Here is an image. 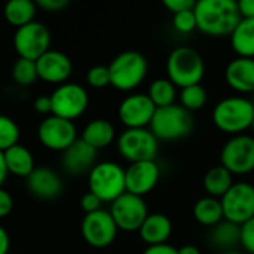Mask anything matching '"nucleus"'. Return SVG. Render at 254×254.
<instances>
[{
	"label": "nucleus",
	"mask_w": 254,
	"mask_h": 254,
	"mask_svg": "<svg viewBox=\"0 0 254 254\" xmlns=\"http://www.w3.org/2000/svg\"><path fill=\"white\" fill-rule=\"evenodd\" d=\"M193 12L196 28L213 37L231 36L241 21L238 1L235 0H199L195 3Z\"/></svg>",
	"instance_id": "nucleus-1"
},
{
	"label": "nucleus",
	"mask_w": 254,
	"mask_h": 254,
	"mask_svg": "<svg viewBox=\"0 0 254 254\" xmlns=\"http://www.w3.org/2000/svg\"><path fill=\"white\" fill-rule=\"evenodd\" d=\"M213 124L225 134L240 135L252 128L254 121V104L246 97H226L220 100L211 113Z\"/></svg>",
	"instance_id": "nucleus-2"
},
{
	"label": "nucleus",
	"mask_w": 254,
	"mask_h": 254,
	"mask_svg": "<svg viewBox=\"0 0 254 254\" xmlns=\"http://www.w3.org/2000/svg\"><path fill=\"white\" fill-rule=\"evenodd\" d=\"M165 70L167 79H170L177 88L183 89L201 83L205 74V63L195 48L177 46L170 52Z\"/></svg>",
	"instance_id": "nucleus-3"
},
{
	"label": "nucleus",
	"mask_w": 254,
	"mask_h": 254,
	"mask_svg": "<svg viewBox=\"0 0 254 254\" xmlns=\"http://www.w3.org/2000/svg\"><path fill=\"white\" fill-rule=\"evenodd\" d=\"M149 129L159 141H176L188 137L193 129L192 113L180 104L156 109Z\"/></svg>",
	"instance_id": "nucleus-4"
},
{
	"label": "nucleus",
	"mask_w": 254,
	"mask_h": 254,
	"mask_svg": "<svg viewBox=\"0 0 254 254\" xmlns=\"http://www.w3.org/2000/svg\"><path fill=\"white\" fill-rule=\"evenodd\" d=\"M149 64L143 54L124 51L109 64L110 85L119 91H132L143 83L147 76Z\"/></svg>",
	"instance_id": "nucleus-5"
},
{
	"label": "nucleus",
	"mask_w": 254,
	"mask_h": 254,
	"mask_svg": "<svg viewBox=\"0 0 254 254\" xmlns=\"http://www.w3.org/2000/svg\"><path fill=\"white\" fill-rule=\"evenodd\" d=\"M89 192L97 195L103 202H113L127 192L125 170L112 161L97 162L88 174Z\"/></svg>",
	"instance_id": "nucleus-6"
},
{
	"label": "nucleus",
	"mask_w": 254,
	"mask_h": 254,
	"mask_svg": "<svg viewBox=\"0 0 254 254\" xmlns=\"http://www.w3.org/2000/svg\"><path fill=\"white\" fill-rule=\"evenodd\" d=\"M118 152L129 164L155 161L159 152V140L149 128L125 129L118 137Z\"/></svg>",
	"instance_id": "nucleus-7"
},
{
	"label": "nucleus",
	"mask_w": 254,
	"mask_h": 254,
	"mask_svg": "<svg viewBox=\"0 0 254 254\" xmlns=\"http://www.w3.org/2000/svg\"><path fill=\"white\" fill-rule=\"evenodd\" d=\"M220 165L232 176H246L254 171V137L232 135L222 147Z\"/></svg>",
	"instance_id": "nucleus-8"
},
{
	"label": "nucleus",
	"mask_w": 254,
	"mask_h": 254,
	"mask_svg": "<svg viewBox=\"0 0 254 254\" xmlns=\"http://www.w3.org/2000/svg\"><path fill=\"white\" fill-rule=\"evenodd\" d=\"M51 103L54 116L73 122L86 112L89 106V95L82 85L65 82L54 89L51 94Z\"/></svg>",
	"instance_id": "nucleus-9"
},
{
	"label": "nucleus",
	"mask_w": 254,
	"mask_h": 254,
	"mask_svg": "<svg viewBox=\"0 0 254 254\" xmlns=\"http://www.w3.org/2000/svg\"><path fill=\"white\" fill-rule=\"evenodd\" d=\"M220 202L225 220L243 226L254 217V186L247 182H237L220 198Z\"/></svg>",
	"instance_id": "nucleus-10"
},
{
	"label": "nucleus",
	"mask_w": 254,
	"mask_h": 254,
	"mask_svg": "<svg viewBox=\"0 0 254 254\" xmlns=\"http://www.w3.org/2000/svg\"><path fill=\"white\" fill-rule=\"evenodd\" d=\"M49 46L51 31L39 21H33L21 28H16L13 34V48L18 54V58L37 61L49 51Z\"/></svg>",
	"instance_id": "nucleus-11"
},
{
	"label": "nucleus",
	"mask_w": 254,
	"mask_h": 254,
	"mask_svg": "<svg viewBox=\"0 0 254 254\" xmlns=\"http://www.w3.org/2000/svg\"><path fill=\"white\" fill-rule=\"evenodd\" d=\"M37 138L43 147L63 153L77 140V129L74 122L49 115L39 124Z\"/></svg>",
	"instance_id": "nucleus-12"
},
{
	"label": "nucleus",
	"mask_w": 254,
	"mask_h": 254,
	"mask_svg": "<svg viewBox=\"0 0 254 254\" xmlns=\"http://www.w3.org/2000/svg\"><path fill=\"white\" fill-rule=\"evenodd\" d=\"M110 214L119 231L138 232L143 222L149 216V210L144 198L125 192L112 202Z\"/></svg>",
	"instance_id": "nucleus-13"
},
{
	"label": "nucleus",
	"mask_w": 254,
	"mask_h": 254,
	"mask_svg": "<svg viewBox=\"0 0 254 254\" xmlns=\"http://www.w3.org/2000/svg\"><path fill=\"white\" fill-rule=\"evenodd\" d=\"M118 226L110 211L98 210L95 213L85 214L80 223V234L86 244L94 249H106L116 240Z\"/></svg>",
	"instance_id": "nucleus-14"
},
{
	"label": "nucleus",
	"mask_w": 254,
	"mask_h": 254,
	"mask_svg": "<svg viewBox=\"0 0 254 254\" xmlns=\"http://www.w3.org/2000/svg\"><path fill=\"white\" fill-rule=\"evenodd\" d=\"M155 112L156 106L152 103L147 94L141 92L125 97L118 107V116L125 125V129L149 128Z\"/></svg>",
	"instance_id": "nucleus-15"
},
{
	"label": "nucleus",
	"mask_w": 254,
	"mask_h": 254,
	"mask_svg": "<svg viewBox=\"0 0 254 254\" xmlns=\"http://www.w3.org/2000/svg\"><path fill=\"white\" fill-rule=\"evenodd\" d=\"M161 170L156 161H144V162H134L125 168V186L127 192L144 196L150 193L156 185L159 183Z\"/></svg>",
	"instance_id": "nucleus-16"
},
{
	"label": "nucleus",
	"mask_w": 254,
	"mask_h": 254,
	"mask_svg": "<svg viewBox=\"0 0 254 254\" xmlns=\"http://www.w3.org/2000/svg\"><path fill=\"white\" fill-rule=\"evenodd\" d=\"M36 68L40 80L52 85H63L73 73V63L67 54L49 49L36 61Z\"/></svg>",
	"instance_id": "nucleus-17"
},
{
	"label": "nucleus",
	"mask_w": 254,
	"mask_h": 254,
	"mask_svg": "<svg viewBox=\"0 0 254 254\" xmlns=\"http://www.w3.org/2000/svg\"><path fill=\"white\" fill-rule=\"evenodd\" d=\"M25 188L28 193L42 201L57 199L64 189L60 174L49 167H36L33 173L25 179Z\"/></svg>",
	"instance_id": "nucleus-18"
},
{
	"label": "nucleus",
	"mask_w": 254,
	"mask_h": 254,
	"mask_svg": "<svg viewBox=\"0 0 254 254\" xmlns=\"http://www.w3.org/2000/svg\"><path fill=\"white\" fill-rule=\"evenodd\" d=\"M97 152L98 150L86 144L82 138H77L67 150L63 152L61 165L64 171L71 176L89 174L97 165Z\"/></svg>",
	"instance_id": "nucleus-19"
},
{
	"label": "nucleus",
	"mask_w": 254,
	"mask_h": 254,
	"mask_svg": "<svg viewBox=\"0 0 254 254\" xmlns=\"http://www.w3.org/2000/svg\"><path fill=\"white\" fill-rule=\"evenodd\" d=\"M225 80L229 88L241 94L254 91V58L237 57L225 68Z\"/></svg>",
	"instance_id": "nucleus-20"
},
{
	"label": "nucleus",
	"mask_w": 254,
	"mask_h": 254,
	"mask_svg": "<svg viewBox=\"0 0 254 254\" xmlns=\"http://www.w3.org/2000/svg\"><path fill=\"white\" fill-rule=\"evenodd\" d=\"M173 234V222L167 214L162 213H149L141 228L138 229V235L144 244L159 246L167 244L168 238Z\"/></svg>",
	"instance_id": "nucleus-21"
},
{
	"label": "nucleus",
	"mask_w": 254,
	"mask_h": 254,
	"mask_svg": "<svg viewBox=\"0 0 254 254\" xmlns=\"http://www.w3.org/2000/svg\"><path fill=\"white\" fill-rule=\"evenodd\" d=\"M116 138V129L107 119L98 118L86 124L82 131V140L95 150L109 147Z\"/></svg>",
	"instance_id": "nucleus-22"
},
{
	"label": "nucleus",
	"mask_w": 254,
	"mask_h": 254,
	"mask_svg": "<svg viewBox=\"0 0 254 254\" xmlns=\"http://www.w3.org/2000/svg\"><path fill=\"white\" fill-rule=\"evenodd\" d=\"M3 155L7 173L15 177L27 179L36 168L33 153L22 144H15L13 147L3 152Z\"/></svg>",
	"instance_id": "nucleus-23"
},
{
	"label": "nucleus",
	"mask_w": 254,
	"mask_h": 254,
	"mask_svg": "<svg viewBox=\"0 0 254 254\" xmlns=\"http://www.w3.org/2000/svg\"><path fill=\"white\" fill-rule=\"evenodd\" d=\"M231 45L238 57L254 58V19L241 18L231 34Z\"/></svg>",
	"instance_id": "nucleus-24"
},
{
	"label": "nucleus",
	"mask_w": 254,
	"mask_h": 254,
	"mask_svg": "<svg viewBox=\"0 0 254 254\" xmlns=\"http://www.w3.org/2000/svg\"><path fill=\"white\" fill-rule=\"evenodd\" d=\"M37 13L36 1L31 0H10L4 4L3 16L7 24L15 28H21L34 21Z\"/></svg>",
	"instance_id": "nucleus-25"
},
{
	"label": "nucleus",
	"mask_w": 254,
	"mask_h": 254,
	"mask_svg": "<svg viewBox=\"0 0 254 254\" xmlns=\"http://www.w3.org/2000/svg\"><path fill=\"white\" fill-rule=\"evenodd\" d=\"M234 176L222 165L211 167L202 179V186L204 190L207 192L208 196L220 199L234 185Z\"/></svg>",
	"instance_id": "nucleus-26"
},
{
	"label": "nucleus",
	"mask_w": 254,
	"mask_h": 254,
	"mask_svg": "<svg viewBox=\"0 0 254 254\" xmlns=\"http://www.w3.org/2000/svg\"><path fill=\"white\" fill-rule=\"evenodd\" d=\"M241 241V226L228 220H222L216 226L211 228L210 243L213 247L220 249L222 252L237 249Z\"/></svg>",
	"instance_id": "nucleus-27"
},
{
	"label": "nucleus",
	"mask_w": 254,
	"mask_h": 254,
	"mask_svg": "<svg viewBox=\"0 0 254 254\" xmlns=\"http://www.w3.org/2000/svg\"><path fill=\"white\" fill-rule=\"evenodd\" d=\"M193 217L202 226H208V228L216 226L225 219L220 199L208 195L199 198L193 205Z\"/></svg>",
	"instance_id": "nucleus-28"
},
{
	"label": "nucleus",
	"mask_w": 254,
	"mask_h": 254,
	"mask_svg": "<svg viewBox=\"0 0 254 254\" xmlns=\"http://www.w3.org/2000/svg\"><path fill=\"white\" fill-rule=\"evenodd\" d=\"M147 97L152 100V103L159 107H167L174 104L177 98V86L167 77L155 79L147 89Z\"/></svg>",
	"instance_id": "nucleus-29"
},
{
	"label": "nucleus",
	"mask_w": 254,
	"mask_h": 254,
	"mask_svg": "<svg viewBox=\"0 0 254 254\" xmlns=\"http://www.w3.org/2000/svg\"><path fill=\"white\" fill-rule=\"evenodd\" d=\"M179 95H180V106L185 107L190 113L201 110L208 101V92L201 83L190 85V86L180 89Z\"/></svg>",
	"instance_id": "nucleus-30"
},
{
	"label": "nucleus",
	"mask_w": 254,
	"mask_h": 254,
	"mask_svg": "<svg viewBox=\"0 0 254 254\" xmlns=\"http://www.w3.org/2000/svg\"><path fill=\"white\" fill-rule=\"evenodd\" d=\"M10 74H12L13 82L18 86H22V88L31 86L39 79L37 68H36V61L25 60V58H18L13 63Z\"/></svg>",
	"instance_id": "nucleus-31"
},
{
	"label": "nucleus",
	"mask_w": 254,
	"mask_h": 254,
	"mask_svg": "<svg viewBox=\"0 0 254 254\" xmlns=\"http://www.w3.org/2000/svg\"><path fill=\"white\" fill-rule=\"evenodd\" d=\"M19 137L21 131L18 124L12 118L0 115V152H6L15 144H19Z\"/></svg>",
	"instance_id": "nucleus-32"
},
{
	"label": "nucleus",
	"mask_w": 254,
	"mask_h": 254,
	"mask_svg": "<svg viewBox=\"0 0 254 254\" xmlns=\"http://www.w3.org/2000/svg\"><path fill=\"white\" fill-rule=\"evenodd\" d=\"M86 83L91 88L103 89L110 85V71L109 65H94L86 73Z\"/></svg>",
	"instance_id": "nucleus-33"
},
{
	"label": "nucleus",
	"mask_w": 254,
	"mask_h": 254,
	"mask_svg": "<svg viewBox=\"0 0 254 254\" xmlns=\"http://www.w3.org/2000/svg\"><path fill=\"white\" fill-rule=\"evenodd\" d=\"M173 25L179 33H190L196 28V18L193 9L183 10L173 15Z\"/></svg>",
	"instance_id": "nucleus-34"
},
{
	"label": "nucleus",
	"mask_w": 254,
	"mask_h": 254,
	"mask_svg": "<svg viewBox=\"0 0 254 254\" xmlns=\"http://www.w3.org/2000/svg\"><path fill=\"white\" fill-rule=\"evenodd\" d=\"M240 244L249 254H254V217L241 226Z\"/></svg>",
	"instance_id": "nucleus-35"
},
{
	"label": "nucleus",
	"mask_w": 254,
	"mask_h": 254,
	"mask_svg": "<svg viewBox=\"0 0 254 254\" xmlns=\"http://www.w3.org/2000/svg\"><path fill=\"white\" fill-rule=\"evenodd\" d=\"M36 6H37V9H42L45 12L58 13V12H63L64 9H67L70 6V1L68 0H37Z\"/></svg>",
	"instance_id": "nucleus-36"
},
{
	"label": "nucleus",
	"mask_w": 254,
	"mask_h": 254,
	"mask_svg": "<svg viewBox=\"0 0 254 254\" xmlns=\"http://www.w3.org/2000/svg\"><path fill=\"white\" fill-rule=\"evenodd\" d=\"M101 204H103V201L89 190L80 198V208L85 211V214L95 213V211L101 210Z\"/></svg>",
	"instance_id": "nucleus-37"
},
{
	"label": "nucleus",
	"mask_w": 254,
	"mask_h": 254,
	"mask_svg": "<svg viewBox=\"0 0 254 254\" xmlns=\"http://www.w3.org/2000/svg\"><path fill=\"white\" fill-rule=\"evenodd\" d=\"M195 0H164V6L174 15L195 7Z\"/></svg>",
	"instance_id": "nucleus-38"
},
{
	"label": "nucleus",
	"mask_w": 254,
	"mask_h": 254,
	"mask_svg": "<svg viewBox=\"0 0 254 254\" xmlns=\"http://www.w3.org/2000/svg\"><path fill=\"white\" fill-rule=\"evenodd\" d=\"M12 210H13V198H12V195L6 189L0 188V219L7 217L12 213Z\"/></svg>",
	"instance_id": "nucleus-39"
},
{
	"label": "nucleus",
	"mask_w": 254,
	"mask_h": 254,
	"mask_svg": "<svg viewBox=\"0 0 254 254\" xmlns=\"http://www.w3.org/2000/svg\"><path fill=\"white\" fill-rule=\"evenodd\" d=\"M33 107L39 115L49 116L52 115V103H51V95H39L33 101Z\"/></svg>",
	"instance_id": "nucleus-40"
},
{
	"label": "nucleus",
	"mask_w": 254,
	"mask_h": 254,
	"mask_svg": "<svg viewBox=\"0 0 254 254\" xmlns=\"http://www.w3.org/2000/svg\"><path fill=\"white\" fill-rule=\"evenodd\" d=\"M143 254H179L177 249L170 244H159V246H149Z\"/></svg>",
	"instance_id": "nucleus-41"
},
{
	"label": "nucleus",
	"mask_w": 254,
	"mask_h": 254,
	"mask_svg": "<svg viewBox=\"0 0 254 254\" xmlns=\"http://www.w3.org/2000/svg\"><path fill=\"white\" fill-rule=\"evenodd\" d=\"M238 9H240L241 18L254 19V0H240Z\"/></svg>",
	"instance_id": "nucleus-42"
},
{
	"label": "nucleus",
	"mask_w": 254,
	"mask_h": 254,
	"mask_svg": "<svg viewBox=\"0 0 254 254\" xmlns=\"http://www.w3.org/2000/svg\"><path fill=\"white\" fill-rule=\"evenodd\" d=\"M10 250V237L7 231L0 225V254H9Z\"/></svg>",
	"instance_id": "nucleus-43"
},
{
	"label": "nucleus",
	"mask_w": 254,
	"mask_h": 254,
	"mask_svg": "<svg viewBox=\"0 0 254 254\" xmlns=\"http://www.w3.org/2000/svg\"><path fill=\"white\" fill-rule=\"evenodd\" d=\"M7 176H9V173H7L6 162H4V155H3V152H0V188H3V183L6 182Z\"/></svg>",
	"instance_id": "nucleus-44"
},
{
	"label": "nucleus",
	"mask_w": 254,
	"mask_h": 254,
	"mask_svg": "<svg viewBox=\"0 0 254 254\" xmlns=\"http://www.w3.org/2000/svg\"><path fill=\"white\" fill-rule=\"evenodd\" d=\"M177 252H179V254H201V250L193 244L182 246L180 249H177Z\"/></svg>",
	"instance_id": "nucleus-45"
},
{
	"label": "nucleus",
	"mask_w": 254,
	"mask_h": 254,
	"mask_svg": "<svg viewBox=\"0 0 254 254\" xmlns=\"http://www.w3.org/2000/svg\"><path fill=\"white\" fill-rule=\"evenodd\" d=\"M222 254H244V253H241V252H240V250H237V249H232V250L222 252Z\"/></svg>",
	"instance_id": "nucleus-46"
},
{
	"label": "nucleus",
	"mask_w": 254,
	"mask_h": 254,
	"mask_svg": "<svg viewBox=\"0 0 254 254\" xmlns=\"http://www.w3.org/2000/svg\"><path fill=\"white\" fill-rule=\"evenodd\" d=\"M250 100L253 101V104H254V91H253V92H252V98H250Z\"/></svg>",
	"instance_id": "nucleus-47"
},
{
	"label": "nucleus",
	"mask_w": 254,
	"mask_h": 254,
	"mask_svg": "<svg viewBox=\"0 0 254 254\" xmlns=\"http://www.w3.org/2000/svg\"><path fill=\"white\" fill-rule=\"evenodd\" d=\"M252 131H253V137H254V121H253V125H252Z\"/></svg>",
	"instance_id": "nucleus-48"
}]
</instances>
